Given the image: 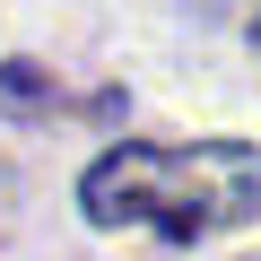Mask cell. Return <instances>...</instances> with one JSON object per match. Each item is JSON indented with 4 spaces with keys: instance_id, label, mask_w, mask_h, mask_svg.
<instances>
[{
    "instance_id": "1",
    "label": "cell",
    "mask_w": 261,
    "mask_h": 261,
    "mask_svg": "<svg viewBox=\"0 0 261 261\" xmlns=\"http://www.w3.org/2000/svg\"><path fill=\"white\" fill-rule=\"evenodd\" d=\"M79 209L96 226H157L166 244H209L261 218V148L244 140H122L79 174Z\"/></svg>"
},
{
    "instance_id": "2",
    "label": "cell",
    "mask_w": 261,
    "mask_h": 261,
    "mask_svg": "<svg viewBox=\"0 0 261 261\" xmlns=\"http://www.w3.org/2000/svg\"><path fill=\"white\" fill-rule=\"evenodd\" d=\"M0 113L9 122H44V113H70V105H61V79H44L35 61H0Z\"/></svg>"
},
{
    "instance_id": "3",
    "label": "cell",
    "mask_w": 261,
    "mask_h": 261,
    "mask_svg": "<svg viewBox=\"0 0 261 261\" xmlns=\"http://www.w3.org/2000/svg\"><path fill=\"white\" fill-rule=\"evenodd\" d=\"M252 35H261V27H252Z\"/></svg>"
}]
</instances>
